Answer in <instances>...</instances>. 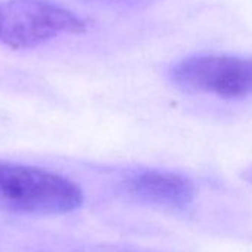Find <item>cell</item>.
Segmentation results:
<instances>
[{"label":"cell","mask_w":252,"mask_h":252,"mask_svg":"<svg viewBox=\"0 0 252 252\" xmlns=\"http://www.w3.org/2000/svg\"><path fill=\"white\" fill-rule=\"evenodd\" d=\"M83 203L82 189L70 178L36 166L0 160V212L63 215Z\"/></svg>","instance_id":"cell-1"},{"label":"cell","mask_w":252,"mask_h":252,"mask_svg":"<svg viewBox=\"0 0 252 252\" xmlns=\"http://www.w3.org/2000/svg\"><path fill=\"white\" fill-rule=\"evenodd\" d=\"M126 190L137 199L165 208L181 209L190 205L196 190L184 175L165 171H144L126 181Z\"/></svg>","instance_id":"cell-4"},{"label":"cell","mask_w":252,"mask_h":252,"mask_svg":"<svg viewBox=\"0 0 252 252\" xmlns=\"http://www.w3.org/2000/svg\"><path fill=\"white\" fill-rule=\"evenodd\" d=\"M169 79L187 92L240 99L252 95V58L193 55L175 63Z\"/></svg>","instance_id":"cell-3"},{"label":"cell","mask_w":252,"mask_h":252,"mask_svg":"<svg viewBox=\"0 0 252 252\" xmlns=\"http://www.w3.org/2000/svg\"><path fill=\"white\" fill-rule=\"evenodd\" d=\"M86 21L49 0H0V45L30 49L64 34H80Z\"/></svg>","instance_id":"cell-2"},{"label":"cell","mask_w":252,"mask_h":252,"mask_svg":"<svg viewBox=\"0 0 252 252\" xmlns=\"http://www.w3.org/2000/svg\"><path fill=\"white\" fill-rule=\"evenodd\" d=\"M83 3L98 5L104 8H111L116 11H134V9H143L156 0H82Z\"/></svg>","instance_id":"cell-5"}]
</instances>
